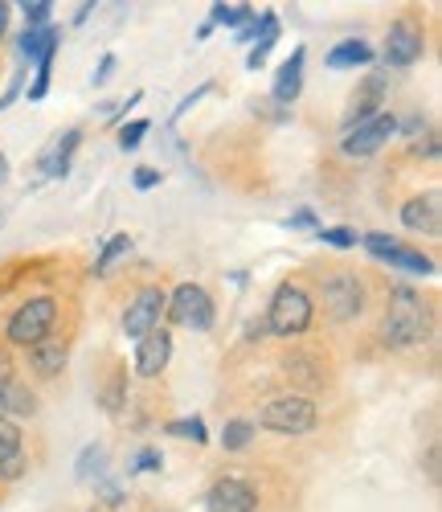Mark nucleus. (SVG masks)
Masks as SVG:
<instances>
[{
	"label": "nucleus",
	"mask_w": 442,
	"mask_h": 512,
	"mask_svg": "<svg viewBox=\"0 0 442 512\" xmlns=\"http://www.w3.org/2000/svg\"><path fill=\"white\" fill-rule=\"evenodd\" d=\"M426 340V304L414 287H393L389 308L381 320V345L385 349H414Z\"/></svg>",
	"instance_id": "1"
},
{
	"label": "nucleus",
	"mask_w": 442,
	"mask_h": 512,
	"mask_svg": "<svg viewBox=\"0 0 442 512\" xmlns=\"http://www.w3.org/2000/svg\"><path fill=\"white\" fill-rule=\"evenodd\" d=\"M316 422H320V410H316V402L307 398V394H279V398H271L267 406L258 410V426H262V431L291 435V439L312 435Z\"/></svg>",
	"instance_id": "2"
},
{
	"label": "nucleus",
	"mask_w": 442,
	"mask_h": 512,
	"mask_svg": "<svg viewBox=\"0 0 442 512\" xmlns=\"http://www.w3.org/2000/svg\"><path fill=\"white\" fill-rule=\"evenodd\" d=\"M312 316H316V304L299 283H279L271 304H267V328L275 336H303L312 328Z\"/></svg>",
	"instance_id": "3"
},
{
	"label": "nucleus",
	"mask_w": 442,
	"mask_h": 512,
	"mask_svg": "<svg viewBox=\"0 0 442 512\" xmlns=\"http://www.w3.org/2000/svg\"><path fill=\"white\" fill-rule=\"evenodd\" d=\"M54 320H58V300H54V295H33V300H25L9 316L5 340H9V345H21V349H33V345H41V340L50 336Z\"/></svg>",
	"instance_id": "4"
},
{
	"label": "nucleus",
	"mask_w": 442,
	"mask_h": 512,
	"mask_svg": "<svg viewBox=\"0 0 442 512\" xmlns=\"http://www.w3.org/2000/svg\"><path fill=\"white\" fill-rule=\"evenodd\" d=\"M164 316L181 328H193V332H209L213 320H217V308H213V295L197 283H181L172 295H168V308Z\"/></svg>",
	"instance_id": "5"
},
{
	"label": "nucleus",
	"mask_w": 442,
	"mask_h": 512,
	"mask_svg": "<svg viewBox=\"0 0 442 512\" xmlns=\"http://www.w3.org/2000/svg\"><path fill=\"white\" fill-rule=\"evenodd\" d=\"M320 291H324V304H328V316L332 320H357L365 312V283L352 275V271H328L320 279Z\"/></svg>",
	"instance_id": "6"
},
{
	"label": "nucleus",
	"mask_w": 442,
	"mask_h": 512,
	"mask_svg": "<svg viewBox=\"0 0 442 512\" xmlns=\"http://www.w3.org/2000/svg\"><path fill=\"white\" fill-rule=\"evenodd\" d=\"M393 136H397V119L389 111H381V115H373V119H365L357 127H348L344 140H340V152L352 156V160H365V156L381 152Z\"/></svg>",
	"instance_id": "7"
},
{
	"label": "nucleus",
	"mask_w": 442,
	"mask_h": 512,
	"mask_svg": "<svg viewBox=\"0 0 442 512\" xmlns=\"http://www.w3.org/2000/svg\"><path fill=\"white\" fill-rule=\"evenodd\" d=\"M164 308H168V291H164L160 283H148V287H140L136 295H131L127 312H123V332H127L131 340L148 336L152 328H160V316H164Z\"/></svg>",
	"instance_id": "8"
},
{
	"label": "nucleus",
	"mask_w": 442,
	"mask_h": 512,
	"mask_svg": "<svg viewBox=\"0 0 442 512\" xmlns=\"http://www.w3.org/2000/svg\"><path fill=\"white\" fill-rule=\"evenodd\" d=\"M361 242H365V250L373 254V259L389 263L393 271H406V275H434V263L426 259L422 250H410V246H402V242H393L389 234H365Z\"/></svg>",
	"instance_id": "9"
},
{
	"label": "nucleus",
	"mask_w": 442,
	"mask_h": 512,
	"mask_svg": "<svg viewBox=\"0 0 442 512\" xmlns=\"http://www.w3.org/2000/svg\"><path fill=\"white\" fill-rule=\"evenodd\" d=\"M426 41H422V29L414 21H393L389 25V37H385V66L389 70H406L422 58Z\"/></svg>",
	"instance_id": "10"
},
{
	"label": "nucleus",
	"mask_w": 442,
	"mask_h": 512,
	"mask_svg": "<svg viewBox=\"0 0 442 512\" xmlns=\"http://www.w3.org/2000/svg\"><path fill=\"white\" fill-rule=\"evenodd\" d=\"M168 361H172V332L168 328H152L148 336H140L136 340V373L140 377H160L164 369H168Z\"/></svg>",
	"instance_id": "11"
},
{
	"label": "nucleus",
	"mask_w": 442,
	"mask_h": 512,
	"mask_svg": "<svg viewBox=\"0 0 442 512\" xmlns=\"http://www.w3.org/2000/svg\"><path fill=\"white\" fill-rule=\"evenodd\" d=\"M205 504H209V512H254V508H258V492H254L246 480L226 476V480H217V484L209 488Z\"/></svg>",
	"instance_id": "12"
},
{
	"label": "nucleus",
	"mask_w": 442,
	"mask_h": 512,
	"mask_svg": "<svg viewBox=\"0 0 442 512\" xmlns=\"http://www.w3.org/2000/svg\"><path fill=\"white\" fill-rule=\"evenodd\" d=\"M438 189H430L426 197H410L402 205V226L414 230V234H442V205H438Z\"/></svg>",
	"instance_id": "13"
},
{
	"label": "nucleus",
	"mask_w": 442,
	"mask_h": 512,
	"mask_svg": "<svg viewBox=\"0 0 442 512\" xmlns=\"http://www.w3.org/2000/svg\"><path fill=\"white\" fill-rule=\"evenodd\" d=\"M385 91H389V74H369V78L361 82V91L352 95L348 127H357V123H365V119L381 115V107H385Z\"/></svg>",
	"instance_id": "14"
},
{
	"label": "nucleus",
	"mask_w": 442,
	"mask_h": 512,
	"mask_svg": "<svg viewBox=\"0 0 442 512\" xmlns=\"http://www.w3.org/2000/svg\"><path fill=\"white\" fill-rule=\"evenodd\" d=\"M303 62H307V50H303V46H295V50H291V58H287V62L279 66V74H275V87H271L275 103L291 107V103L299 99V91H303Z\"/></svg>",
	"instance_id": "15"
},
{
	"label": "nucleus",
	"mask_w": 442,
	"mask_h": 512,
	"mask_svg": "<svg viewBox=\"0 0 442 512\" xmlns=\"http://www.w3.org/2000/svg\"><path fill=\"white\" fill-rule=\"evenodd\" d=\"M66 361H70L66 340H50V336H46L41 345L29 349V365H33L37 377H58V373L66 369Z\"/></svg>",
	"instance_id": "16"
},
{
	"label": "nucleus",
	"mask_w": 442,
	"mask_h": 512,
	"mask_svg": "<svg viewBox=\"0 0 442 512\" xmlns=\"http://www.w3.org/2000/svg\"><path fill=\"white\" fill-rule=\"evenodd\" d=\"M275 41H279V17H275V13H262V17H258V41H254L250 54H246V66H250V70H258L262 62L271 58Z\"/></svg>",
	"instance_id": "17"
},
{
	"label": "nucleus",
	"mask_w": 442,
	"mask_h": 512,
	"mask_svg": "<svg viewBox=\"0 0 442 512\" xmlns=\"http://www.w3.org/2000/svg\"><path fill=\"white\" fill-rule=\"evenodd\" d=\"M78 144H82V132H78V127H70V132L54 144V152L41 160V173H46V177H66L70 173V156L78 152Z\"/></svg>",
	"instance_id": "18"
},
{
	"label": "nucleus",
	"mask_w": 442,
	"mask_h": 512,
	"mask_svg": "<svg viewBox=\"0 0 442 512\" xmlns=\"http://www.w3.org/2000/svg\"><path fill=\"white\" fill-rule=\"evenodd\" d=\"M377 54L369 41H340V46L328 54V70H357V66H369Z\"/></svg>",
	"instance_id": "19"
},
{
	"label": "nucleus",
	"mask_w": 442,
	"mask_h": 512,
	"mask_svg": "<svg viewBox=\"0 0 442 512\" xmlns=\"http://www.w3.org/2000/svg\"><path fill=\"white\" fill-rule=\"evenodd\" d=\"M21 54H25L29 62H41V58L58 54V29H54V25H46V29H25V33H21Z\"/></svg>",
	"instance_id": "20"
},
{
	"label": "nucleus",
	"mask_w": 442,
	"mask_h": 512,
	"mask_svg": "<svg viewBox=\"0 0 442 512\" xmlns=\"http://www.w3.org/2000/svg\"><path fill=\"white\" fill-rule=\"evenodd\" d=\"M127 254H131V234H111L99 250V259H95V275H111V267L119 259H127Z\"/></svg>",
	"instance_id": "21"
},
{
	"label": "nucleus",
	"mask_w": 442,
	"mask_h": 512,
	"mask_svg": "<svg viewBox=\"0 0 442 512\" xmlns=\"http://www.w3.org/2000/svg\"><path fill=\"white\" fill-rule=\"evenodd\" d=\"M250 17H254V9H250V5H226V0H217V5H209V25L242 29Z\"/></svg>",
	"instance_id": "22"
},
{
	"label": "nucleus",
	"mask_w": 442,
	"mask_h": 512,
	"mask_svg": "<svg viewBox=\"0 0 442 512\" xmlns=\"http://www.w3.org/2000/svg\"><path fill=\"white\" fill-rule=\"evenodd\" d=\"M17 459H21V426L0 414V467H9Z\"/></svg>",
	"instance_id": "23"
},
{
	"label": "nucleus",
	"mask_w": 442,
	"mask_h": 512,
	"mask_svg": "<svg viewBox=\"0 0 442 512\" xmlns=\"http://www.w3.org/2000/svg\"><path fill=\"white\" fill-rule=\"evenodd\" d=\"M164 435H172V439H193L197 447L201 443H209V431H205V422L193 414V418H172V422H164Z\"/></svg>",
	"instance_id": "24"
},
{
	"label": "nucleus",
	"mask_w": 442,
	"mask_h": 512,
	"mask_svg": "<svg viewBox=\"0 0 442 512\" xmlns=\"http://www.w3.org/2000/svg\"><path fill=\"white\" fill-rule=\"evenodd\" d=\"M254 431H258L254 422H246V418H230V422H226V431H221V447H226V451H242V447H250Z\"/></svg>",
	"instance_id": "25"
},
{
	"label": "nucleus",
	"mask_w": 442,
	"mask_h": 512,
	"mask_svg": "<svg viewBox=\"0 0 442 512\" xmlns=\"http://www.w3.org/2000/svg\"><path fill=\"white\" fill-rule=\"evenodd\" d=\"M148 127H152L148 119H131V123H123V132H119V148H123V152H136V148H140V140L148 136Z\"/></svg>",
	"instance_id": "26"
},
{
	"label": "nucleus",
	"mask_w": 442,
	"mask_h": 512,
	"mask_svg": "<svg viewBox=\"0 0 442 512\" xmlns=\"http://www.w3.org/2000/svg\"><path fill=\"white\" fill-rule=\"evenodd\" d=\"M21 13H25V21H29V29H46V25H50L54 5H50V0H25Z\"/></svg>",
	"instance_id": "27"
},
{
	"label": "nucleus",
	"mask_w": 442,
	"mask_h": 512,
	"mask_svg": "<svg viewBox=\"0 0 442 512\" xmlns=\"http://www.w3.org/2000/svg\"><path fill=\"white\" fill-rule=\"evenodd\" d=\"M33 406H37V398L29 394V390H21V386H5V410H17V414H33Z\"/></svg>",
	"instance_id": "28"
},
{
	"label": "nucleus",
	"mask_w": 442,
	"mask_h": 512,
	"mask_svg": "<svg viewBox=\"0 0 442 512\" xmlns=\"http://www.w3.org/2000/svg\"><path fill=\"white\" fill-rule=\"evenodd\" d=\"M99 463H103V447L99 443H91L82 455H78V480H91V476H99Z\"/></svg>",
	"instance_id": "29"
},
{
	"label": "nucleus",
	"mask_w": 442,
	"mask_h": 512,
	"mask_svg": "<svg viewBox=\"0 0 442 512\" xmlns=\"http://www.w3.org/2000/svg\"><path fill=\"white\" fill-rule=\"evenodd\" d=\"M320 242H328V246H336V250H348V246H357L361 238L352 234V230H344V226H324V230H320Z\"/></svg>",
	"instance_id": "30"
},
{
	"label": "nucleus",
	"mask_w": 442,
	"mask_h": 512,
	"mask_svg": "<svg viewBox=\"0 0 442 512\" xmlns=\"http://www.w3.org/2000/svg\"><path fill=\"white\" fill-rule=\"evenodd\" d=\"M123 406V373H115L111 381H107V386H103V410L107 414H115Z\"/></svg>",
	"instance_id": "31"
},
{
	"label": "nucleus",
	"mask_w": 442,
	"mask_h": 512,
	"mask_svg": "<svg viewBox=\"0 0 442 512\" xmlns=\"http://www.w3.org/2000/svg\"><path fill=\"white\" fill-rule=\"evenodd\" d=\"M164 467V455L156 451V447H144L140 455H136V472H160Z\"/></svg>",
	"instance_id": "32"
},
{
	"label": "nucleus",
	"mask_w": 442,
	"mask_h": 512,
	"mask_svg": "<svg viewBox=\"0 0 442 512\" xmlns=\"http://www.w3.org/2000/svg\"><path fill=\"white\" fill-rule=\"evenodd\" d=\"M131 181H136V189H156L160 173H156V168H136V177H131Z\"/></svg>",
	"instance_id": "33"
},
{
	"label": "nucleus",
	"mask_w": 442,
	"mask_h": 512,
	"mask_svg": "<svg viewBox=\"0 0 442 512\" xmlns=\"http://www.w3.org/2000/svg\"><path fill=\"white\" fill-rule=\"evenodd\" d=\"M115 74V54H107L103 62H99V70H95V87H103V82Z\"/></svg>",
	"instance_id": "34"
},
{
	"label": "nucleus",
	"mask_w": 442,
	"mask_h": 512,
	"mask_svg": "<svg viewBox=\"0 0 442 512\" xmlns=\"http://www.w3.org/2000/svg\"><path fill=\"white\" fill-rule=\"evenodd\" d=\"M9 381H13V361L5 349H0V386H9Z\"/></svg>",
	"instance_id": "35"
},
{
	"label": "nucleus",
	"mask_w": 442,
	"mask_h": 512,
	"mask_svg": "<svg viewBox=\"0 0 442 512\" xmlns=\"http://www.w3.org/2000/svg\"><path fill=\"white\" fill-rule=\"evenodd\" d=\"M9 17H13V5H9V0H0V37L9 33Z\"/></svg>",
	"instance_id": "36"
},
{
	"label": "nucleus",
	"mask_w": 442,
	"mask_h": 512,
	"mask_svg": "<svg viewBox=\"0 0 442 512\" xmlns=\"http://www.w3.org/2000/svg\"><path fill=\"white\" fill-rule=\"evenodd\" d=\"M291 226H316V213L312 209H299L295 218H291Z\"/></svg>",
	"instance_id": "37"
},
{
	"label": "nucleus",
	"mask_w": 442,
	"mask_h": 512,
	"mask_svg": "<svg viewBox=\"0 0 442 512\" xmlns=\"http://www.w3.org/2000/svg\"><path fill=\"white\" fill-rule=\"evenodd\" d=\"M17 91H21V78H13V82H9V91H5V99H0V111H5V107H9L13 99H17Z\"/></svg>",
	"instance_id": "38"
},
{
	"label": "nucleus",
	"mask_w": 442,
	"mask_h": 512,
	"mask_svg": "<svg viewBox=\"0 0 442 512\" xmlns=\"http://www.w3.org/2000/svg\"><path fill=\"white\" fill-rule=\"evenodd\" d=\"M91 9H95V5H91V0H86V5H78V13H74V25H82L86 17H91Z\"/></svg>",
	"instance_id": "39"
},
{
	"label": "nucleus",
	"mask_w": 442,
	"mask_h": 512,
	"mask_svg": "<svg viewBox=\"0 0 442 512\" xmlns=\"http://www.w3.org/2000/svg\"><path fill=\"white\" fill-rule=\"evenodd\" d=\"M9 181V160H5V152H0V185Z\"/></svg>",
	"instance_id": "40"
},
{
	"label": "nucleus",
	"mask_w": 442,
	"mask_h": 512,
	"mask_svg": "<svg viewBox=\"0 0 442 512\" xmlns=\"http://www.w3.org/2000/svg\"><path fill=\"white\" fill-rule=\"evenodd\" d=\"M0 410H5V386H0Z\"/></svg>",
	"instance_id": "41"
}]
</instances>
